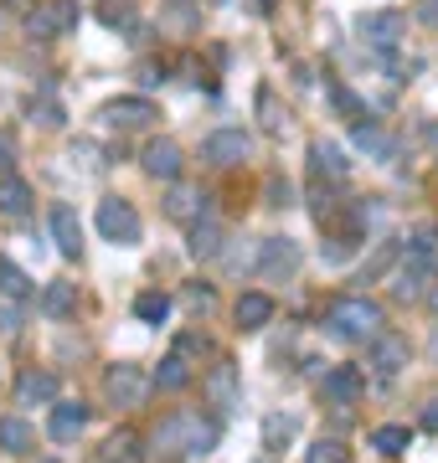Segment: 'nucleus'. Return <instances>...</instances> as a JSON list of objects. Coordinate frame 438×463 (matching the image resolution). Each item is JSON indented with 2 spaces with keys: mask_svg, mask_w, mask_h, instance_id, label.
<instances>
[{
  "mask_svg": "<svg viewBox=\"0 0 438 463\" xmlns=\"http://www.w3.org/2000/svg\"><path fill=\"white\" fill-rule=\"evenodd\" d=\"M233 319H237V330H263V325L273 319V298H269V294H258V288H248V294H237Z\"/></svg>",
  "mask_w": 438,
  "mask_h": 463,
  "instance_id": "dca6fc26",
  "label": "nucleus"
},
{
  "mask_svg": "<svg viewBox=\"0 0 438 463\" xmlns=\"http://www.w3.org/2000/svg\"><path fill=\"white\" fill-rule=\"evenodd\" d=\"M206 397H212V407H237V365L233 361H217L212 371H206Z\"/></svg>",
  "mask_w": 438,
  "mask_h": 463,
  "instance_id": "f3484780",
  "label": "nucleus"
},
{
  "mask_svg": "<svg viewBox=\"0 0 438 463\" xmlns=\"http://www.w3.org/2000/svg\"><path fill=\"white\" fill-rule=\"evenodd\" d=\"M423 139L433 145V155H438V124H423Z\"/></svg>",
  "mask_w": 438,
  "mask_h": 463,
  "instance_id": "37998d69",
  "label": "nucleus"
},
{
  "mask_svg": "<svg viewBox=\"0 0 438 463\" xmlns=\"http://www.w3.org/2000/svg\"><path fill=\"white\" fill-rule=\"evenodd\" d=\"M0 298H11V304H26L32 298V279L11 258H0Z\"/></svg>",
  "mask_w": 438,
  "mask_h": 463,
  "instance_id": "bb28decb",
  "label": "nucleus"
},
{
  "mask_svg": "<svg viewBox=\"0 0 438 463\" xmlns=\"http://www.w3.org/2000/svg\"><path fill=\"white\" fill-rule=\"evenodd\" d=\"M423 21H428V26H438V0H423Z\"/></svg>",
  "mask_w": 438,
  "mask_h": 463,
  "instance_id": "79ce46f5",
  "label": "nucleus"
},
{
  "mask_svg": "<svg viewBox=\"0 0 438 463\" xmlns=\"http://www.w3.org/2000/svg\"><path fill=\"white\" fill-rule=\"evenodd\" d=\"M83 428H88V407L83 402H52V417H47V438L52 443H72Z\"/></svg>",
  "mask_w": 438,
  "mask_h": 463,
  "instance_id": "f8f14e48",
  "label": "nucleus"
},
{
  "mask_svg": "<svg viewBox=\"0 0 438 463\" xmlns=\"http://www.w3.org/2000/svg\"><path fill=\"white\" fill-rule=\"evenodd\" d=\"M258 5H263V11H273V0H258Z\"/></svg>",
  "mask_w": 438,
  "mask_h": 463,
  "instance_id": "a18cd8bd",
  "label": "nucleus"
},
{
  "mask_svg": "<svg viewBox=\"0 0 438 463\" xmlns=\"http://www.w3.org/2000/svg\"><path fill=\"white\" fill-rule=\"evenodd\" d=\"M258 463H273V458H258Z\"/></svg>",
  "mask_w": 438,
  "mask_h": 463,
  "instance_id": "49530a36",
  "label": "nucleus"
},
{
  "mask_svg": "<svg viewBox=\"0 0 438 463\" xmlns=\"http://www.w3.org/2000/svg\"><path fill=\"white\" fill-rule=\"evenodd\" d=\"M387 315H382V304L367 294H346V298H330V309H325V330L336 335V340H356V345H371L376 335H382Z\"/></svg>",
  "mask_w": 438,
  "mask_h": 463,
  "instance_id": "f257e3e1",
  "label": "nucleus"
},
{
  "mask_svg": "<svg viewBox=\"0 0 438 463\" xmlns=\"http://www.w3.org/2000/svg\"><path fill=\"white\" fill-rule=\"evenodd\" d=\"M320 392L336 407H356V402L367 397V376H361V365H336V371H325Z\"/></svg>",
  "mask_w": 438,
  "mask_h": 463,
  "instance_id": "0eeeda50",
  "label": "nucleus"
},
{
  "mask_svg": "<svg viewBox=\"0 0 438 463\" xmlns=\"http://www.w3.org/2000/svg\"><path fill=\"white\" fill-rule=\"evenodd\" d=\"M36 448V432L32 422H21V417H0V453H32Z\"/></svg>",
  "mask_w": 438,
  "mask_h": 463,
  "instance_id": "412c9836",
  "label": "nucleus"
},
{
  "mask_svg": "<svg viewBox=\"0 0 438 463\" xmlns=\"http://www.w3.org/2000/svg\"><path fill=\"white\" fill-rule=\"evenodd\" d=\"M11 165H16V155H11V139H0V181L11 175Z\"/></svg>",
  "mask_w": 438,
  "mask_h": 463,
  "instance_id": "4c0bfd02",
  "label": "nucleus"
},
{
  "mask_svg": "<svg viewBox=\"0 0 438 463\" xmlns=\"http://www.w3.org/2000/svg\"><path fill=\"white\" fill-rule=\"evenodd\" d=\"M309 165H315V175H330V181H346V155H340V145H325V139H315L309 145Z\"/></svg>",
  "mask_w": 438,
  "mask_h": 463,
  "instance_id": "b1692460",
  "label": "nucleus"
},
{
  "mask_svg": "<svg viewBox=\"0 0 438 463\" xmlns=\"http://www.w3.org/2000/svg\"><path fill=\"white\" fill-rule=\"evenodd\" d=\"M304 463H346V443L340 438H320V443L304 453Z\"/></svg>",
  "mask_w": 438,
  "mask_h": 463,
  "instance_id": "473e14b6",
  "label": "nucleus"
},
{
  "mask_svg": "<svg viewBox=\"0 0 438 463\" xmlns=\"http://www.w3.org/2000/svg\"><path fill=\"white\" fill-rule=\"evenodd\" d=\"M428 304H433V309H438V288H428Z\"/></svg>",
  "mask_w": 438,
  "mask_h": 463,
  "instance_id": "c03bdc74",
  "label": "nucleus"
},
{
  "mask_svg": "<svg viewBox=\"0 0 438 463\" xmlns=\"http://www.w3.org/2000/svg\"><path fill=\"white\" fill-rule=\"evenodd\" d=\"M407 443H413V432L403 422H382V428H371V448L382 453V458H403Z\"/></svg>",
  "mask_w": 438,
  "mask_h": 463,
  "instance_id": "5701e85b",
  "label": "nucleus"
},
{
  "mask_svg": "<svg viewBox=\"0 0 438 463\" xmlns=\"http://www.w3.org/2000/svg\"><path fill=\"white\" fill-rule=\"evenodd\" d=\"M135 315L145 319V325H166V319H170V294H160V288H145V294L135 298Z\"/></svg>",
  "mask_w": 438,
  "mask_h": 463,
  "instance_id": "c85d7f7f",
  "label": "nucleus"
},
{
  "mask_svg": "<svg viewBox=\"0 0 438 463\" xmlns=\"http://www.w3.org/2000/svg\"><path fill=\"white\" fill-rule=\"evenodd\" d=\"M99 118L109 124V129H145V124L160 118V109H155L150 99H114V103H103Z\"/></svg>",
  "mask_w": 438,
  "mask_h": 463,
  "instance_id": "1a4fd4ad",
  "label": "nucleus"
},
{
  "mask_svg": "<svg viewBox=\"0 0 438 463\" xmlns=\"http://www.w3.org/2000/svg\"><path fill=\"white\" fill-rule=\"evenodd\" d=\"M93 222H99L103 242H114V248H135L139 237H145V222H139V212L124 196H103Z\"/></svg>",
  "mask_w": 438,
  "mask_h": 463,
  "instance_id": "f03ea898",
  "label": "nucleus"
},
{
  "mask_svg": "<svg viewBox=\"0 0 438 463\" xmlns=\"http://www.w3.org/2000/svg\"><path fill=\"white\" fill-rule=\"evenodd\" d=\"M78 21H83L78 0H47V5H36L32 16H26V32H32L36 42H52V36L78 32Z\"/></svg>",
  "mask_w": 438,
  "mask_h": 463,
  "instance_id": "7ed1b4c3",
  "label": "nucleus"
},
{
  "mask_svg": "<svg viewBox=\"0 0 438 463\" xmlns=\"http://www.w3.org/2000/svg\"><path fill=\"white\" fill-rule=\"evenodd\" d=\"M72 309H78V283H47V288H42V315L47 319H68Z\"/></svg>",
  "mask_w": 438,
  "mask_h": 463,
  "instance_id": "aec40b11",
  "label": "nucleus"
},
{
  "mask_svg": "<svg viewBox=\"0 0 438 463\" xmlns=\"http://www.w3.org/2000/svg\"><path fill=\"white\" fill-rule=\"evenodd\" d=\"M253 155V139L243 129H217V134H206V145H202V160L212 170H233V165H243Z\"/></svg>",
  "mask_w": 438,
  "mask_h": 463,
  "instance_id": "423d86ee",
  "label": "nucleus"
},
{
  "mask_svg": "<svg viewBox=\"0 0 438 463\" xmlns=\"http://www.w3.org/2000/svg\"><path fill=\"white\" fill-rule=\"evenodd\" d=\"M32 185L26 181H16V175H5V181H0V212L5 216H26L32 212Z\"/></svg>",
  "mask_w": 438,
  "mask_h": 463,
  "instance_id": "a878e982",
  "label": "nucleus"
},
{
  "mask_svg": "<svg viewBox=\"0 0 438 463\" xmlns=\"http://www.w3.org/2000/svg\"><path fill=\"white\" fill-rule=\"evenodd\" d=\"M103 458H109V463H139V458H145V448H139V438L129 428H119L114 438L103 443Z\"/></svg>",
  "mask_w": 438,
  "mask_h": 463,
  "instance_id": "cd10ccee",
  "label": "nucleus"
},
{
  "mask_svg": "<svg viewBox=\"0 0 438 463\" xmlns=\"http://www.w3.org/2000/svg\"><path fill=\"white\" fill-rule=\"evenodd\" d=\"M330 99H336V109H340V114H346V118H356V124H367V103H361V99H351V93H346V88H330Z\"/></svg>",
  "mask_w": 438,
  "mask_h": 463,
  "instance_id": "72a5a7b5",
  "label": "nucleus"
},
{
  "mask_svg": "<svg viewBox=\"0 0 438 463\" xmlns=\"http://www.w3.org/2000/svg\"><path fill=\"white\" fill-rule=\"evenodd\" d=\"M52 242H57V252L62 258H83V222H78V212H72L68 201H57L52 206Z\"/></svg>",
  "mask_w": 438,
  "mask_h": 463,
  "instance_id": "9d476101",
  "label": "nucleus"
},
{
  "mask_svg": "<svg viewBox=\"0 0 438 463\" xmlns=\"http://www.w3.org/2000/svg\"><path fill=\"white\" fill-rule=\"evenodd\" d=\"M191 432H196V417H166L160 432H155V453H160V458L191 453Z\"/></svg>",
  "mask_w": 438,
  "mask_h": 463,
  "instance_id": "2eb2a0df",
  "label": "nucleus"
},
{
  "mask_svg": "<svg viewBox=\"0 0 438 463\" xmlns=\"http://www.w3.org/2000/svg\"><path fill=\"white\" fill-rule=\"evenodd\" d=\"M202 206H206V196L196 191V185H170L166 216H176V222H202Z\"/></svg>",
  "mask_w": 438,
  "mask_h": 463,
  "instance_id": "6ab92c4d",
  "label": "nucleus"
},
{
  "mask_svg": "<svg viewBox=\"0 0 438 463\" xmlns=\"http://www.w3.org/2000/svg\"><path fill=\"white\" fill-rule=\"evenodd\" d=\"M294 268H300V242L294 237H269L263 258H258V273L263 279H294Z\"/></svg>",
  "mask_w": 438,
  "mask_h": 463,
  "instance_id": "9b49d317",
  "label": "nucleus"
},
{
  "mask_svg": "<svg viewBox=\"0 0 438 463\" xmlns=\"http://www.w3.org/2000/svg\"><path fill=\"white\" fill-rule=\"evenodd\" d=\"M294 432H300V417H289V412L279 417V412H273L269 422H263V443H269V448H279V443H289Z\"/></svg>",
  "mask_w": 438,
  "mask_h": 463,
  "instance_id": "2f4dec72",
  "label": "nucleus"
},
{
  "mask_svg": "<svg viewBox=\"0 0 438 463\" xmlns=\"http://www.w3.org/2000/svg\"><path fill=\"white\" fill-rule=\"evenodd\" d=\"M423 428H428V432H438V397L428 402V407H423Z\"/></svg>",
  "mask_w": 438,
  "mask_h": 463,
  "instance_id": "58836bf2",
  "label": "nucleus"
},
{
  "mask_svg": "<svg viewBox=\"0 0 438 463\" xmlns=\"http://www.w3.org/2000/svg\"><path fill=\"white\" fill-rule=\"evenodd\" d=\"M269 196H273L269 206H284V201H289V185H284V181H269Z\"/></svg>",
  "mask_w": 438,
  "mask_h": 463,
  "instance_id": "ea45409f",
  "label": "nucleus"
},
{
  "mask_svg": "<svg viewBox=\"0 0 438 463\" xmlns=\"http://www.w3.org/2000/svg\"><path fill=\"white\" fill-rule=\"evenodd\" d=\"M407 355H413V350H407V340L403 335H376V340H371V365H376V376H397V371H403L407 365Z\"/></svg>",
  "mask_w": 438,
  "mask_h": 463,
  "instance_id": "ddd939ff",
  "label": "nucleus"
},
{
  "mask_svg": "<svg viewBox=\"0 0 438 463\" xmlns=\"http://www.w3.org/2000/svg\"><path fill=\"white\" fill-rule=\"evenodd\" d=\"M356 145L367 149V155H376V160H392L397 155V139H392L376 118H367V124H356Z\"/></svg>",
  "mask_w": 438,
  "mask_h": 463,
  "instance_id": "4be33fe9",
  "label": "nucleus"
},
{
  "mask_svg": "<svg viewBox=\"0 0 438 463\" xmlns=\"http://www.w3.org/2000/svg\"><path fill=\"white\" fill-rule=\"evenodd\" d=\"M428 283H433V252H413V258L397 268V279H392V294L413 304V298L428 294Z\"/></svg>",
  "mask_w": 438,
  "mask_h": 463,
  "instance_id": "6e6552de",
  "label": "nucleus"
},
{
  "mask_svg": "<svg viewBox=\"0 0 438 463\" xmlns=\"http://www.w3.org/2000/svg\"><path fill=\"white\" fill-rule=\"evenodd\" d=\"M258 109L269 114V118H263V129H269V134L284 129V114H273V93H269V88H258Z\"/></svg>",
  "mask_w": 438,
  "mask_h": 463,
  "instance_id": "c9c22d12",
  "label": "nucleus"
},
{
  "mask_svg": "<svg viewBox=\"0 0 438 463\" xmlns=\"http://www.w3.org/2000/svg\"><path fill=\"white\" fill-rule=\"evenodd\" d=\"M222 252V227L217 222H196L191 227V258H217Z\"/></svg>",
  "mask_w": 438,
  "mask_h": 463,
  "instance_id": "c756f323",
  "label": "nucleus"
},
{
  "mask_svg": "<svg viewBox=\"0 0 438 463\" xmlns=\"http://www.w3.org/2000/svg\"><path fill=\"white\" fill-rule=\"evenodd\" d=\"M397 252H403V242H382V248L367 258V268H361V283H376V279H382V273L397 263Z\"/></svg>",
  "mask_w": 438,
  "mask_h": 463,
  "instance_id": "7c9ffc66",
  "label": "nucleus"
},
{
  "mask_svg": "<svg viewBox=\"0 0 438 463\" xmlns=\"http://www.w3.org/2000/svg\"><path fill=\"white\" fill-rule=\"evenodd\" d=\"M150 386H160V392H186V386H191V361L170 350L166 361H160V371H155Z\"/></svg>",
  "mask_w": 438,
  "mask_h": 463,
  "instance_id": "393cba45",
  "label": "nucleus"
},
{
  "mask_svg": "<svg viewBox=\"0 0 438 463\" xmlns=\"http://www.w3.org/2000/svg\"><path fill=\"white\" fill-rule=\"evenodd\" d=\"M139 83H145V88H155V83H166V67H155V62H145V67H139Z\"/></svg>",
  "mask_w": 438,
  "mask_h": 463,
  "instance_id": "e433bc0d",
  "label": "nucleus"
},
{
  "mask_svg": "<svg viewBox=\"0 0 438 463\" xmlns=\"http://www.w3.org/2000/svg\"><path fill=\"white\" fill-rule=\"evenodd\" d=\"M191 304L196 309H212V288H191Z\"/></svg>",
  "mask_w": 438,
  "mask_h": 463,
  "instance_id": "a19ab883",
  "label": "nucleus"
},
{
  "mask_svg": "<svg viewBox=\"0 0 438 463\" xmlns=\"http://www.w3.org/2000/svg\"><path fill=\"white\" fill-rule=\"evenodd\" d=\"M356 32H361V42H367V47L392 52L407 36V16H403V11H361Z\"/></svg>",
  "mask_w": 438,
  "mask_h": 463,
  "instance_id": "39448f33",
  "label": "nucleus"
},
{
  "mask_svg": "<svg viewBox=\"0 0 438 463\" xmlns=\"http://www.w3.org/2000/svg\"><path fill=\"white\" fill-rule=\"evenodd\" d=\"M16 402H21V407L57 402V376H52V371H26V376L16 381Z\"/></svg>",
  "mask_w": 438,
  "mask_h": 463,
  "instance_id": "a211bd4d",
  "label": "nucleus"
},
{
  "mask_svg": "<svg viewBox=\"0 0 438 463\" xmlns=\"http://www.w3.org/2000/svg\"><path fill=\"white\" fill-rule=\"evenodd\" d=\"M181 145L176 139H150L145 145V170H150L155 181H181Z\"/></svg>",
  "mask_w": 438,
  "mask_h": 463,
  "instance_id": "4468645a",
  "label": "nucleus"
},
{
  "mask_svg": "<svg viewBox=\"0 0 438 463\" xmlns=\"http://www.w3.org/2000/svg\"><path fill=\"white\" fill-rule=\"evenodd\" d=\"M103 392H109V402H114V407L135 412V407H145V397H150V376H145L139 365H109Z\"/></svg>",
  "mask_w": 438,
  "mask_h": 463,
  "instance_id": "20e7f679",
  "label": "nucleus"
},
{
  "mask_svg": "<svg viewBox=\"0 0 438 463\" xmlns=\"http://www.w3.org/2000/svg\"><path fill=\"white\" fill-rule=\"evenodd\" d=\"M32 114H36V124H47V129H62V109H57L52 99L32 103Z\"/></svg>",
  "mask_w": 438,
  "mask_h": 463,
  "instance_id": "f704fd0d",
  "label": "nucleus"
}]
</instances>
